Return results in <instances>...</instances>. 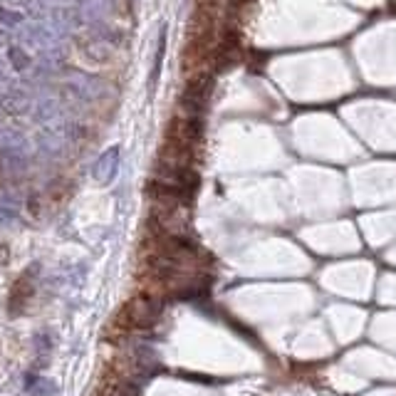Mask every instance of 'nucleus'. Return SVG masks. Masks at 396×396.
<instances>
[{
	"label": "nucleus",
	"mask_w": 396,
	"mask_h": 396,
	"mask_svg": "<svg viewBox=\"0 0 396 396\" xmlns=\"http://www.w3.org/2000/svg\"><path fill=\"white\" fill-rule=\"evenodd\" d=\"M159 315H161V302L149 295H139L124 307L122 322L129 327H149L159 320Z\"/></svg>",
	"instance_id": "f257e3e1"
},
{
	"label": "nucleus",
	"mask_w": 396,
	"mask_h": 396,
	"mask_svg": "<svg viewBox=\"0 0 396 396\" xmlns=\"http://www.w3.org/2000/svg\"><path fill=\"white\" fill-rule=\"evenodd\" d=\"M119 171V147H112L99 156V161L94 163V179L99 184H109Z\"/></svg>",
	"instance_id": "f03ea898"
},
{
	"label": "nucleus",
	"mask_w": 396,
	"mask_h": 396,
	"mask_svg": "<svg viewBox=\"0 0 396 396\" xmlns=\"http://www.w3.org/2000/svg\"><path fill=\"white\" fill-rule=\"evenodd\" d=\"M163 54H166V25L159 30L156 40V54H154V65H152V77H149V89H156V82L161 77V65H163Z\"/></svg>",
	"instance_id": "7ed1b4c3"
},
{
	"label": "nucleus",
	"mask_w": 396,
	"mask_h": 396,
	"mask_svg": "<svg viewBox=\"0 0 396 396\" xmlns=\"http://www.w3.org/2000/svg\"><path fill=\"white\" fill-rule=\"evenodd\" d=\"M25 391L30 396H54L57 394V386L47 379V376H38V374H27L25 379Z\"/></svg>",
	"instance_id": "20e7f679"
},
{
	"label": "nucleus",
	"mask_w": 396,
	"mask_h": 396,
	"mask_svg": "<svg viewBox=\"0 0 396 396\" xmlns=\"http://www.w3.org/2000/svg\"><path fill=\"white\" fill-rule=\"evenodd\" d=\"M30 295H33V282H30V275H25L20 282H17L15 290H13V295H10V309L13 312H17V302H20V307H22Z\"/></svg>",
	"instance_id": "39448f33"
},
{
	"label": "nucleus",
	"mask_w": 396,
	"mask_h": 396,
	"mask_svg": "<svg viewBox=\"0 0 396 396\" xmlns=\"http://www.w3.org/2000/svg\"><path fill=\"white\" fill-rule=\"evenodd\" d=\"M136 394H139V391H136L134 384H129V381H119V384L109 386L102 396H136Z\"/></svg>",
	"instance_id": "423d86ee"
}]
</instances>
